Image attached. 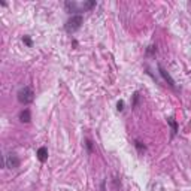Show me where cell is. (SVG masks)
Wrapping results in <instances>:
<instances>
[{
  "instance_id": "obj_1",
  "label": "cell",
  "mask_w": 191,
  "mask_h": 191,
  "mask_svg": "<svg viewBox=\"0 0 191 191\" xmlns=\"http://www.w3.org/2000/svg\"><path fill=\"white\" fill-rule=\"evenodd\" d=\"M82 24H84V17L81 14H73L70 18L67 19L66 24H64V30L67 33H75L76 30L81 29Z\"/></svg>"
},
{
  "instance_id": "obj_2",
  "label": "cell",
  "mask_w": 191,
  "mask_h": 191,
  "mask_svg": "<svg viewBox=\"0 0 191 191\" xmlns=\"http://www.w3.org/2000/svg\"><path fill=\"white\" fill-rule=\"evenodd\" d=\"M17 97H18V102L21 105H30L35 100V91L31 87H22L18 90Z\"/></svg>"
},
{
  "instance_id": "obj_3",
  "label": "cell",
  "mask_w": 191,
  "mask_h": 191,
  "mask_svg": "<svg viewBox=\"0 0 191 191\" xmlns=\"http://www.w3.org/2000/svg\"><path fill=\"white\" fill-rule=\"evenodd\" d=\"M5 164H6V167H9V169H18L19 164H21V160H19V157L17 154L10 152L5 157Z\"/></svg>"
},
{
  "instance_id": "obj_4",
  "label": "cell",
  "mask_w": 191,
  "mask_h": 191,
  "mask_svg": "<svg viewBox=\"0 0 191 191\" xmlns=\"http://www.w3.org/2000/svg\"><path fill=\"white\" fill-rule=\"evenodd\" d=\"M157 67H158V72H160L161 78L164 79V82H167V85L170 87L172 90H175V91H176V85H175V81H173V78L170 76V75H169L167 72H166V69H164V67H163L161 64H158Z\"/></svg>"
},
{
  "instance_id": "obj_5",
  "label": "cell",
  "mask_w": 191,
  "mask_h": 191,
  "mask_svg": "<svg viewBox=\"0 0 191 191\" xmlns=\"http://www.w3.org/2000/svg\"><path fill=\"white\" fill-rule=\"evenodd\" d=\"M30 120H31V112H30L29 108H26V109H22L21 112H19V121L21 123H30Z\"/></svg>"
},
{
  "instance_id": "obj_6",
  "label": "cell",
  "mask_w": 191,
  "mask_h": 191,
  "mask_svg": "<svg viewBox=\"0 0 191 191\" xmlns=\"http://www.w3.org/2000/svg\"><path fill=\"white\" fill-rule=\"evenodd\" d=\"M36 155H38L39 161L45 163L48 160V148L47 146H40V148L38 149V152H36Z\"/></svg>"
},
{
  "instance_id": "obj_7",
  "label": "cell",
  "mask_w": 191,
  "mask_h": 191,
  "mask_svg": "<svg viewBox=\"0 0 191 191\" xmlns=\"http://www.w3.org/2000/svg\"><path fill=\"white\" fill-rule=\"evenodd\" d=\"M167 124L170 125V128H172V137H175V136H176V133H178V130H179L176 120H175L173 116H169V118H167Z\"/></svg>"
},
{
  "instance_id": "obj_8",
  "label": "cell",
  "mask_w": 191,
  "mask_h": 191,
  "mask_svg": "<svg viewBox=\"0 0 191 191\" xmlns=\"http://www.w3.org/2000/svg\"><path fill=\"white\" fill-rule=\"evenodd\" d=\"M64 8H66V10L69 14H72V12H81V10L78 9V5L75 2H66L64 3Z\"/></svg>"
},
{
  "instance_id": "obj_9",
  "label": "cell",
  "mask_w": 191,
  "mask_h": 191,
  "mask_svg": "<svg viewBox=\"0 0 191 191\" xmlns=\"http://www.w3.org/2000/svg\"><path fill=\"white\" fill-rule=\"evenodd\" d=\"M96 6V2L94 0H91V2H85V3H82V9L84 10H90V9H93Z\"/></svg>"
},
{
  "instance_id": "obj_10",
  "label": "cell",
  "mask_w": 191,
  "mask_h": 191,
  "mask_svg": "<svg viewBox=\"0 0 191 191\" xmlns=\"http://www.w3.org/2000/svg\"><path fill=\"white\" fill-rule=\"evenodd\" d=\"M134 146H136V149H137L139 152H143V151L146 149V146H145L142 142H139V140H134Z\"/></svg>"
},
{
  "instance_id": "obj_11",
  "label": "cell",
  "mask_w": 191,
  "mask_h": 191,
  "mask_svg": "<svg viewBox=\"0 0 191 191\" xmlns=\"http://www.w3.org/2000/svg\"><path fill=\"white\" fill-rule=\"evenodd\" d=\"M85 146H87V149H88V152H90V154H93L94 148H93V142H91L90 139H87V140H85Z\"/></svg>"
},
{
  "instance_id": "obj_12",
  "label": "cell",
  "mask_w": 191,
  "mask_h": 191,
  "mask_svg": "<svg viewBox=\"0 0 191 191\" xmlns=\"http://www.w3.org/2000/svg\"><path fill=\"white\" fill-rule=\"evenodd\" d=\"M139 103V93H134L133 94V102H132V108H136Z\"/></svg>"
},
{
  "instance_id": "obj_13",
  "label": "cell",
  "mask_w": 191,
  "mask_h": 191,
  "mask_svg": "<svg viewBox=\"0 0 191 191\" xmlns=\"http://www.w3.org/2000/svg\"><path fill=\"white\" fill-rule=\"evenodd\" d=\"M22 42H24V43H26V45H27L29 48L33 47V40H31L29 36H24V38H22Z\"/></svg>"
},
{
  "instance_id": "obj_14",
  "label": "cell",
  "mask_w": 191,
  "mask_h": 191,
  "mask_svg": "<svg viewBox=\"0 0 191 191\" xmlns=\"http://www.w3.org/2000/svg\"><path fill=\"white\" fill-rule=\"evenodd\" d=\"M155 52H157V47H154V45H151V47L146 49V54H148V55H151V54H155Z\"/></svg>"
},
{
  "instance_id": "obj_15",
  "label": "cell",
  "mask_w": 191,
  "mask_h": 191,
  "mask_svg": "<svg viewBox=\"0 0 191 191\" xmlns=\"http://www.w3.org/2000/svg\"><path fill=\"white\" fill-rule=\"evenodd\" d=\"M116 109H118V112L124 111V102H123V100H120V102L116 103Z\"/></svg>"
}]
</instances>
